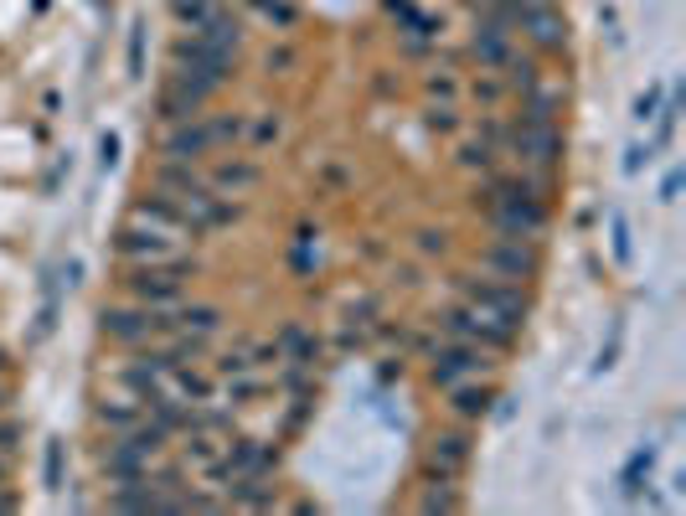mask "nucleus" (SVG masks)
<instances>
[{
    "label": "nucleus",
    "instance_id": "1",
    "mask_svg": "<svg viewBox=\"0 0 686 516\" xmlns=\"http://www.w3.org/2000/svg\"><path fill=\"white\" fill-rule=\"evenodd\" d=\"M201 274V263L192 254L160 258V263H130L124 274V290L139 299V305H176L186 295V279Z\"/></svg>",
    "mask_w": 686,
    "mask_h": 516
},
{
    "label": "nucleus",
    "instance_id": "2",
    "mask_svg": "<svg viewBox=\"0 0 686 516\" xmlns=\"http://www.w3.org/2000/svg\"><path fill=\"white\" fill-rule=\"evenodd\" d=\"M454 290L465 295V305H475V310H486V316L506 320V325H527L531 305L527 295H522V284H511V279H470V274H454Z\"/></svg>",
    "mask_w": 686,
    "mask_h": 516
},
{
    "label": "nucleus",
    "instance_id": "3",
    "mask_svg": "<svg viewBox=\"0 0 686 516\" xmlns=\"http://www.w3.org/2000/svg\"><path fill=\"white\" fill-rule=\"evenodd\" d=\"M439 325H444V336L450 341H465V346H480V352H511V346H516V325L486 316V310H475V305H454V310H444Z\"/></svg>",
    "mask_w": 686,
    "mask_h": 516
},
{
    "label": "nucleus",
    "instance_id": "4",
    "mask_svg": "<svg viewBox=\"0 0 686 516\" xmlns=\"http://www.w3.org/2000/svg\"><path fill=\"white\" fill-rule=\"evenodd\" d=\"M490 352H480V346H465V341H450V346H439L429 357V378L433 388H444L450 393L454 382H465V378H490Z\"/></svg>",
    "mask_w": 686,
    "mask_h": 516
},
{
    "label": "nucleus",
    "instance_id": "5",
    "mask_svg": "<svg viewBox=\"0 0 686 516\" xmlns=\"http://www.w3.org/2000/svg\"><path fill=\"white\" fill-rule=\"evenodd\" d=\"M506 150H516L531 171H552L563 160V130L558 124H511Z\"/></svg>",
    "mask_w": 686,
    "mask_h": 516
},
{
    "label": "nucleus",
    "instance_id": "6",
    "mask_svg": "<svg viewBox=\"0 0 686 516\" xmlns=\"http://www.w3.org/2000/svg\"><path fill=\"white\" fill-rule=\"evenodd\" d=\"M480 263H486L490 274L511 279V284H531V279L542 274V258H537V248H531V243H522V238H495L486 254H480Z\"/></svg>",
    "mask_w": 686,
    "mask_h": 516
},
{
    "label": "nucleus",
    "instance_id": "7",
    "mask_svg": "<svg viewBox=\"0 0 686 516\" xmlns=\"http://www.w3.org/2000/svg\"><path fill=\"white\" fill-rule=\"evenodd\" d=\"M103 336L119 341V346H145V341H156V316H150V305H103Z\"/></svg>",
    "mask_w": 686,
    "mask_h": 516
},
{
    "label": "nucleus",
    "instance_id": "8",
    "mask_svg": "<svg viewBox=\"0 0 686 516\" xmlns=\"http://www.w3.org/2000/svg\"><path fill=\"white\" fill-rule=\"evenodd\" d=\"M114 248L130 258V263H160V258L181 254V238L156 233V228H145V222H130V228H119L114 233Z\"/></svg>",
    "mask_w": 686,
    "mask_h": 516
},
{
    "label": "nucleus",
    "instance_id": "9",
    "mask_svg": "<svg viewBox=\"0 0 686 516\" xmlns=\"http://www.w3.org/2000/svg\"><path fill=\"white\" fill-rule=\"evenodd\" d=\"M212 150H217V139H212L207 114H201V120H186V124H171L166 139H160V156H166V160H186V165H201Z\"/></svg>",
    "mask_w": 686,
    "mask_h": 516
},
{
    "label": "nucleus",
    "instance_id": "10",
    "mask_svg": "<svg viewBox=\"0 0 686 516\" xmlns=\"http://www.w3.org/2000/svg\"><path fill=\"white\" fill-rule=\"evenodd\" d=\"M522 32H527L531 47H542V52H563L568 47V21L558 5H522V21H516Z\"/></svg>",
    "mask_w": 686,
    "mask_h": 516
},
{
    "label": "nucleus",
    "instance_id": "11",
    "mask_svg": "<svg viewBox=\"0 0 686 516\" xmlns=\"http://www.w3.org/2000/svg\"><path fill=\"white\" fill-rule=\"evenodd\" d=\"M470 455H475V439L465 434V429H450V434H439L429 444V476H450V480H460V470L470 465Z\"/></svg>",
    "mask_w": 686,
    "mask_h": 516
},
{
    "label": "nucleus",
    "instance_id": "12",
    "mask_svg": "<svg viewBox=\"0 0 686 516\" xmlns=\"http://www.w3.org/2000/svg\"><path fill=\"white\" fill-rule=\"evenodd\" d=\"M207 181H212V192H222V197H243V192H254L258 181H264V165L258 160H243V156H222Z\"/></svg>",
    "mask_w": 686,
    "mask_h": 516
},
{
    "label": "nucleus",
    "instance_id": "13",
    "mask_svg": "<svg viewBox=\"0 0 686 516\" xmlns=\"http://www.w3.org/2000/svg\"><path fill=\"white\" fill-rule=\"evenodd\" d=\"M511 26H495V21H475V37H470V58L480 67H506L511 62Z\"/></svg>",
    "mask_w": 686,
    "mask_h": 516
},
{
    "label": "nucleus",
    "instance_id": "14",
    "mask_svg": "<svg viewBox=\"0 0 686 516\" xmlns=\"http://www.w3.org/2000/svg\"><path fill=\"white\" fill-rule=\"evenodd\" d=\"M135 222H145V228H156V233H171V238H181V233H192L186 228V218H181V207L166 192H150V197L135 201ZM196 238V233H192Z\"/></svg>",
    "mask_w": 686,
    "mask_h": 516
},
{
    "label": "nucleus",
    "instance_id": "15",
    "mask_svg": "<svg viewBox=\"0 0 686 516\" xmlns=\"http://www.w3.org/2000/svg\"><path fill=\"white\" fill-rule=\"evenodd\" d=\"M150 181H156V192H166V197H196V192L212 186V181L201 176L196 165H186V160H160Z\"/></svg>",
    "mask_w": 686,
    "mask_h": 516
},
{
    "label": "nucleus",
    "instance_id": "16",
    "mask_svg": "<svg viewBox=\"0 0 686 516\" xmlns=\"http://www.w3.org/2000/svg\"><path fill=\"white\" fill-rule=\"evenodd\" d=\"M490 403H495V388H490V382H454V388H450V414L460 418V423L486 418Z\"/></svg>",
    "mask_w": 686,
    "mask_h": 516
},
{
    "label": "nucleus",
    "instance_id": "17",
    "mask_svg": "<svg viewBox=\"0 0 686 516\" xmlns=\"http://www.w3.org/2000/svg\"><path fill=\"white\" fill-rule=\"evenodd\" d=\"M103 470H109V480H145V470H150V459L139 455L130 439L119 434L109 450H103Z\"/></svg>",
    "mask_w": 686,
    "mask_h": 516
},
{
    "label": "nucleus",
    "instance_id": "18",
    "mask_svg": "<svg viewBox=\"0 0 686 516\" xmlns=\"http://www.w3.org/2000/svg\"><path fill=\"white\" fill-rule=\"evenodd\" d=\"M201 109H207V103L196 99V94H186V88H176V83H166V88H160V99H156L160 124H186V120H201Z\"/></svg>",
    "mask_w": 686,
    "mask_h": 516
},
{
    "label": "nucleus",
    "instance_id": "19",
    "mask_svg": "<svg viewBox=\"0 0 686 516\" xmlns=\"http://www.w3.org/2000/svg\"><path fill=\"white\" fill-rule=\"evenodd\" d=\"M558 109H563V88L537 83V88H527V103H522V120L516 124H558Z\"/></svg>",
    "mask_w": 686,
    "mask_h": 516
},
{
    "label": "nucleus",
    "instance_id": "20",
    "mask_svg": "<svg viewBox=\"0 0 686 516\" xmlns=\"http://www.w3.org/2000/svg\"><path fill=\"white\" fill-rule=\"evenodd\" d=\"M139 418H145V403H139V397H124V403H98V423H103V429H114V434L135 429Z\"/></svg>",
    "mask_w": 686,
    "mask_h": 516
},
{
    "label": "nucleus",
    "instance_id": "21",
    "mask_svg": "<svg viewBox=\"0 0 686 516\" xmlns=\"http://www.w3.org/2000/svg\"><path fill=\"white\" fill-rule=\"evenodd\" d=\"M248 11L264 16L269 26H279V32H294L299 26V5L294 0H248Z\"/></svg>",
    "mask_w": 686,
    "mask_h": 516
},
{
    "label": "nucleus",
    "instance_id": "22",
    "mask_svg": "<svg viewBox=\"0 0 686 516\" xmlns=\"http://www.w3.org/2000/svg\"><path fill=\"white\" fill-rule=\"evenodd\" d=\"M495 156H501V150H495V145H486V139H465L454 160H460L465 171H480V176H490V171H495Z\"/></svg>",
    "mask_w": 686,
    "mask_h": 516
},
{
    "label": "nucleus",
    "instance_id": "23",
    "mask_svg": "<svg viewBox=\"0 0 686 516\" xmlns=\"http://www.w3.org/2000/svg\"><path fill=\"white\" fill-rule=\"evenodd\" d=\"M279 135H284V120H279L274 109H269V114H258V120H248V130H243V139H248L254 150H269Z\"/></svg>",
    "mask_w": 686,
    "mask_h": 516
},
{
    "label": "nucleus",
    "instance_id": "24",
    "mask_svg": "<svg viewBox=\"0 0 686 516\" xmlns=\"http://www.w3.org/2000/svg\"><path fill=\"white\" fill-rule=\"evenodd\" d=\"M212 139H217V150H228V145H237V139H243V130H248V114H212Z\"/></svg>",
    "mask_w": 686,
    "mask_h": 516
},
{
    "label": "nucleus",
    "instance_id": "25",
    "mask_svg": "<svg viewBox=\"0 0 686 516\" xmlns=\"http://www.w3.org/2000/svg\"><path fill=\"white\" fill-rule=\"evenodd\" d=\"M650 465H656V450H635V455H629L625 476H620V491H625V496H640V480L650 476Z\"/></svg>",
    "mask_w": 686,
    "mask_h": 516
},
{
    "label": "nucleus",
    "instance_id": "26",
    "mask_svg": "<svg viewBox=\"0 0 686 516\" xmlns=\"http://www.w3.org/2000/svg\"><path fill=\"white\" fill-rule=\"evenodd\" d=\"M506 83L527 94V88H537V83H542V67H537L531 58H516V52H511V62H506Z\"/></svg>",
    "mask_w": 686,
    "mask_h": 516
},
{
    "label": "nucleus",
    "instance_id": "27",
    "mask_svg": "<svg viewBox=\"0 0 686 516\" xmlns=\"http://www.w3.org/2000/svg\"><path fill=\"white\" fill-rule=\"evenodd\" d=\"M450 476H433V491L424 496V512H460V496L450 491Z\"/></svg>",
    "mask_w": 686,
    "mask_h": 516
},
{
    "label": "nucleus",
    "instance_id": "28",
    "mask_svg": "<svg viewBox=\"0 0 686 516\" xmlns=\"http://www.w3.org/2000/svg\"><path fill=\"white\" fill-rule=\"evenodd\" d=\"M661 99H666V88H661V83H650L646 94L635 99V124H650V120H656V114H661Z\"/></svg>",
    "mask_w": 686,
    "mask_h": 516
},
{
    "label": "nucleus",
    "instance_id": "29",
    "mask_svg": "<svg viewBox=\"0 0 686 516\" xmlns=\"http://www.w3.org/2000/svg\"><path fill=\"white\" fill-rule=\"evenodd\" d=\"M258 393H269V382L264 378H248V372L228 378V397H233V403H248V397H258Z\"/></svg>",
    "mask_w": 686,
    "mask_h": 516
},
{
    "label": "nucleus",
    "instance_id": "30",
    "mask_svg": "<svg viewBox=\"0 0 686 516\" xmlns=\"http://www.w3.org/2000/svg\"><path fill=\"white\" fill-rule=\"evenodd\" d=\"M130 78H145V21H135L130 32Z\"/></svg>",
    "mask_w": 686,
    "mask_h": 516
},
{
    "label": "nucleus",
    "instance_id": "31",
    "mask_svg": "<svg viewBox=\"0 0 686 516\" xmlns=\"http://www.w3.org/2000/svg\"><path fill=\"white\" fill-rule=\"evenodd\" d=\"M21 439H26V429H21L16 418H0V455H16Z\"/></svg>",
    "mask_w": 686,
    "mask_h": 516
},
{
    "label": "nucleus",
    "instance_id": "32",
    "mask_svg": "<svg viewBox=\"0 0 686 516\" xmlns=\"http://www.w3.org/2000/svg\"><path fill=\"white\" fill-rule=\"evenodd\" d=\"M47 486H52V491H62V439H52V444H47Z\"/></svg>",
    "mask_w": 686,
    "mask_h": 516
},
{
    "label": "nucleus",
    "instance_id": "33",
    "mask_svg": "<svg viewBox=\"0 0 686 516\" xmlns=\"http://www.w3.org/2000/svg\"><path fill=\"white\" fill-rule=\"evenodd\" d=\"M444 248H450V233L444 228H424L418 233V254H444Z\"/></svg>",
    "mask_w": 686,
    "mask_h": 516
},
{
    "label": "nucleus",
    "instance_id": "34",
    "mask_svg": "<svg viewBox=\"0 0 686 516\" xmlns=\"http://www.w3.org/2000/svg\"><path fill=\"white\" fill-rule=\"evenodd\" d=\"M429 130H439V135H454V130H460V114H454L450 103H444V109H429Z\"/></svg>",
    "mask_w": 686,
    "mask_h": 516
},
{
    "label": "nucleus",
    "instance_id": "35",
    "mask_svg": "<svg viewBox=\"0 0 686 516\" xmlns=\"http://www.w3.org/2000/svg\"><path fill=\"white\" fill-rule=\"evenodd\" d=\"M248 367H254V361H248V352H228V357L217 361V372H222V378H237V372H248Z\"/></svg>",
    "mask_w": 686,
    "mask_h": 516
},
{
    "label": "nucleus",
    "instance_id": "36",
    "mask_svg": "<svg viewBox=\"0 0 686 516\" xmlns=\"http://www.w3.org/2000/svg\"><path fill=\"white\" fill-rule=\"evenodd\" d=\"M501 94H506V83H501V78H480V83H475V99H480V103H501Z\"/></svg>",
    "mask_w": 686,
    "mask_h": 516
},
{
    "label": "nucleus",
    "instance_id": "37",
    "mask_svg": "<svg viewBox=\"0 0 686 516\" xmlns=\"http://www.w3.org/2000/svg\"><path fill=\"white\" fill-rule=\"evenodd\" d=\"M98 165H103V171H114V165H119V135L98 139Z\"/></svg>",
    "mask_w": 686,
    "mask_h": 516
},
{
    "label": "nucleus",
    "instance_id": "38",
    "mask_svg": "<svg viewBox=\"0 0 686 516\" xmlns=\"http://www.w3.org/2000/svg\"><path fill=\"white\" fill-rule=\"evenodd\" d=\"M650 160H656V145H629L625 171H640V165H650Z\"/></svg>",
    "mask_w": 686,
    "mask_h": 516
},
{
    "label": "nucleus",
    "instance_id": "39",
    "mask_svg": "<svg viewBox=\"0 0 686 516\" xmlns=\"http://www.w3.org/2000/svg\"><path fill=\"white\" fill-rule=\"evenodd\" d=\"M614 258L629 263V228H625V218H614Z\"/></svg>",
    "mask_w": 686,
    "mask_h": 516
},
{
    "label": "nucleus",
    "instance_id": "40",
    "mask_svg": "<svg viewBox=\"0 0 686 516\" xmlns=\"http://www.w3.org/2000/svg\"><path fill=\"white\" fill-rule=\"evenodd\" d=\"M264 62H269V73H284V67H294V52H290V47H274Z\"/></svg>",
    "mask_w": 686,
    "mask_h": 516
},
{
    "label": "nucleus",
    "instance_id": "41",
    "mask_svg": "<svg viewBox=\"0 0 686 516\" xmlns=\"http://www.w3.org/2000/svg\"><path fill=\"white\" fill-rule=\"evenodd\" d=\"M429 94H433V99H450V94H454V78H450V73H433V78H429Z\"/></svg>",
    "mask_w": 686,
    "mask_h": 516
},
{
    "label": "nucleus",
    "instance_id": "42",
    "mask_svg": "<svg viewBox=\"0 0 686 516\" xmlns=\"http://www.w3.org/2000/svg\"><path fill=\"white\" fill-rule=\"evenodd\" d=\"M676 192H682V171H671L666 186H661V201H676Z\"/></svg>",
    "mask_w": 686,
    "mask_h": 516
},
{
    "label": "nucleus",
    "instance_id": "43",
    "mask_svg": "<svg viewBox=\"0 0 686 516\" xmlns=\"http://www.w3.org/2000/svg\"><path fill=\"white\" fill-rule=\"evenodd\" d=\"M21 501H16V491H5V486H0V512H16Z\"/></svg>",
    "mask_w": 686,
    "mask_h": 516
},
{
    "label": "nucleus",
    "instance_id": "44",
    "mask_svg": "<svg viewBox=\"0 0 686 516\" xmlns=\"http://www.w3.org/2000/svg\"><path fill=\"white\" fill-rule=\"evenodd\" d=\"M11 480V455H0V486Z\"/></svg>",
    "mask_w": 686,
    "mask_h": 516
},
{
    "label": "nucleus",
    "instance_id": "45",
    "mask_svg": "<svg viewBox=\"0 0 686 516\" xmlns=\"http://www.w3.org/2000/svg\"><path fill=\"white\" fill-rule=\"evenodd\" d=\"M5 397H11V393H5V382H0V408H5Z\"/></svg>",
    "mask_w": 686,
    "mask_h": 516
},
{
    "label": "nucleus",
    "instance_id": "46",
    "mask_svg": "<svg viewBox=\"0 0 686 516\" xmlns=\"http://www.w3.org/2000/svg\"><path fill=\"white\" fill-rule=\"evenodd\" d=\"M0 372H5V352H0Z\"/></svg>",
    "mask_w": 686,
    "mask_h": 516
}]
</instances>
